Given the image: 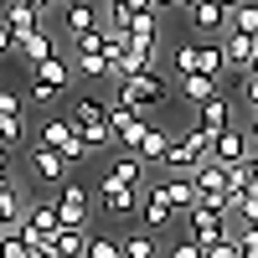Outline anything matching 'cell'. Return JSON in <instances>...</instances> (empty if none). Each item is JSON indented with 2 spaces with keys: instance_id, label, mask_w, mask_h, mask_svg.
<instances>
[{
  "instance_id": "obj_1",
  "label": "cell",
  "mask_w": 258,
  "mask_h": 258,
  "mask_svg": "<svg viewBox=\"0 0 258 258\" xmlns=\"http://www.w3.org/2000/svg\"><path fill=\"white\" fill-rule=\"evenodd\" d=\"M165 98H170V83H165V73H160V68H145L140 78L119 83V103H129V109H140V114L160 109Z\"/></svg>"
},
{
  "instance_id": "obj_2",
  "label": "cell",
  "mask_w": 258,
  "mask_h": 258,
  "mask_svg": "<svg viewBox=\"0 0 258 258\" xmlns=\"http://www.w3.org/2000/svg\"><path fill=\"white\" fill-rule=\"evenodd\" d=\"M109 129H114V140L129 150V155H140V150H145V135H150V119H145L140 109H129V103H114Z\"/></svg>"
},
{
  "instance_id": "obj_3",
  "label": "cell",
  "mask_w": 258,
  "mask_h": 258,
  "mask_svg": "<svg viewBox=\"0 0 258 258\" xmlns=\"http://www.w3.org/2000/svg\"><path fill=\"white\" fill-rule=\"evenodd\" d=\"M191 238H197L202 248H217V243H227L232 238V217H227V212L222 207H197V212H191Z\"/></svg>"
},
{
  "instance_id": "obj_4",
  "label": "cell",
  "mask_w": 258,
  "mask_h": 258,
  "mask_svg": "<svg viewBox=\"0 0 258 258\" xmlns=\"http://www.w3.org/2000/svg\"><path fill=\"white\" fill-rule=\"evenodd\" d=\"M191 181H197V191H202V202H207V207H222V202H227V191H232V170H227L222 160H207V165L191 170Z\"/></svg>"
},
{
  "instance_id": "obj_5",
  "label": "cell",
  "mask_w": 258,
  "mask_h": 258,
  "mask_svg": "<svg viewBox=\"0 0 258 258\" xmlns=\"http://www.w3.org/2000/svg\"><path fill=\"white\" fill-rule=\"evenodd\" d=\"M31 181H41V186H68V155L62 150H47V145H31Z\"/></svg>"
},
{
  "instance_id": "obj_6",
  "label": "cell",
  "mask_w": 258,
  "mask_h": 258,
  "mask_svg": "<svg viewBox=\"0 0 258 258\" xmlns=\"http://www.w3.org/2000/svg\"><path fill=\"white\" fill-rule=\"evenodd\" d=\"M98 207L109 212V217H129V212L145 207V191L124 186V181H114V176H103V186H98Z\"/></svg>"
},
{
  "instance_id": "obj_7",
  "label": "cell",
  "mask_w": 258,
  "mask_h": 258,
  "mask_svg": "<svg viewBox=\"0 0 258 258\" xmlns=\"http://www.w3.org/2000/svg\"><path fill=\"white\" fill-rule=\"evenodd\" d=\"M253 135H248V129H238V124H232V129H222V135H217V150H212V160H222L227 170L232 165H243V160H253Z\"/></svg>"
},
{
  "instance_id": "obj_8",
  "label": "cell",
  "mask_w": 258,
  "mask_h": 258,
  "mask_svg": "<svg viewBox=\"0 0 258 258\" xmlns=\"http://www.w3.org/2000/svg\"><path fill=\"white\" fill-rule=\"evenodd\" d=\"M186 21H191L202 36H227V31H232V11H222L217 0H197V6L186 11Z\"/></svg>"
},
{
  "instance_id": "obj_9",
  "label": "cell",
  "mask_w": 258,
  "mask_h": 258,
  "mask_svg": "<svg viewBox=\"0 0 258 258\" xmlns=\"http://www.w3.org/2000/svg\"><path fill=\"white\" fill-rule=\"evenodd\" d=\"M78 135H83V129H78V119H68V114H52L47 124L36 129V140H31V145H47V150H62V155H68Z\"/></svg>"
},
{
  "instance_id": "obj_10",
  "label": "cell",
  "mask_w": 258,
  "mask_h": 258,
  "mask_svg": "<svg viewBox=\"0 0 258 258\" xmlns=\"http://www.w3.org/2000/svg\"><path fill=\"white\" fill-rule=\"evenodd\" d=\"M57 212H62V227H88V191L78 181H68L57 191Z\"/></svg>"
},
{
  "instance_id": "obj_11",
  "label": "cell",
  "mask_w": 258,
  "mask_h": 258,
  "mask_svg": "<svg viewBox=\"0 0 258 258\" xmlns=\"http://www.w3.org/2000/svg\"><path fill=\"white\" fill-rule=\"evenodd\" d=\"M155 191L170 202V212H186V217L202 207V191H197V181H191V176H181V181H160Z\"/></svg>"
},
{
  "instance_id": "obj_12",
  "label": "cell",
  "mask_w": 258,
  "mask_h": 258,
  "mask_svg": "<svg viewBox=\"0 0 258 258\" xmlns=\"http://www.w3.org/2000/svg\"><path fill=\"white\" fill-rule=\"evenodd\" d=\"M222 47H227V62H232V73H253V62H258V36H243V31H227L222 36Z\"/></svg>"
},
{
  "instance_id": "obj_13",
  "label": "cell",
  "mask_w": 258,
  "mask_h": 258,
  "mask_svg": "<svg viewBox=\"0 0 258 258\" xmlns=\"http://www.w3.org/2000/svg\"><path fill=\"white\" fill-rule=\"evenodd\" d=\"M0 21L11 26V36H16V41H26L31 31H41V21H47V16H41V11H31L26 0H11V6H6V16H0Z\"/></svg>"
},
{
  "instance_id": "obj_14",
  "label": "cell",
  "mask_w": 258,
  "mask_h": 258,
  "mask_svg": "<svg viewBox=\"0 0 258 258\" xmlns=\"http://www.w3.org/2000/svg\"><path fill=\"white\" fill-rule=\"evenodd\" d=\"M197 129H207V135H222V129H232V98L217 93L212 103H202V109H197Z\"/></svg>"
},
{
  "instance_id": "obj_15",
  "label": "cell",
  "mask_w": 258,
  "mask_h": 258,
  "mask_svg": "<svg viewBox=\"0 0 258 258\" xmlns=\"http://www.w3.org/2000/svg\"><path fill=\"white\" fill-rule=\"evenodd\" d=\"M170 217H176V212H170V202L160 197L155 186H150V191H145V207H140V227H150V232H160V227H165Z\"/></svg>"
},
{
  "instance_id": "obj_16",
  "label": "cell",
  "mask_w": 258,
  "mask_h": 258,
  "mask_svg": "<svg viewBox=\"0 0 258 258\" xmlns=\"http://www.w3.org/2000/svg\"><path fill=\"white\" fill-rule=\"evenodd\" d=\"M21 57H26L31 68H41V62H52V57H62V52H57V41H52V31L41 26V31H31L26 41H21Z\"/></svg>"
},
{
  "instance_id": "obj_17",
  "label": "cell",
  "mask_w": 258,
  "mask_h": 258,
  "mask_svg": "<svg viewBox=\"0 0 258 258\" xmlns=\"http://www.w3.org/2000/svg\"><path fill=\"white\" fill-rule=\"evenodd\" d=\"M109 26V16H98L93 6H68V36H88V31H103Z\"/></svg>"
},
{
  "instance_id": "obj_18",
  "label": "cell",
  "mask_w": 258,
  "mask_h": 258,
  "mask_svg": "<svg viewBox=\"0 0 258 258\" xmlns=\"http://www.w3.org/2000/svg\"><path fill=\"white\" fill-rule=\"evenodd\" d=\"M227 73H232V62H227V47H222V41H202V78L222 83Z\"/></svg>"
},
{
  "instance_id": "obj_19",
  "label": "cell",
  "mask_w": 258,
  "mask_h": 258,
  "mask_svg": "<svg viewBox=\"0 0 258 258\" xmlns=\"http://www.w3.org/2000/svg\"><path fill=\"white\" fill-rule=\"evenodd\" d=\"M170 145H176V135H170V129H160V124H150V135H145V150H140V160H150V165H165Z\"/></svg>"
},
{
  "instance_id": "obj_20",
  "label": "cell",
  "mask_w": 258,
  "mask_h": 258,
  "mask_svg": "<svg viewBox=\"0 0 258 258\" xmlns=\"http://www.w3.org/2000/svg\"><path fill=\"white\" fill-rule=\"evenodd\" d=\"M222 93V83H212V78H181V98L191 103V109H202V103H212V98H217Z\"/></svg>"
},
{
  "instance_id": "obj_21",
  "label": "cell",
  "mask_w": 258,
  "mask_h": 258,
  "mask_svg": "<svg viewBox=\"0 0 258 258\" xmlns=\"http://www.w3.org/2000/svg\"><path fill=\"white\" fill-rule=\"evenodd\" d=\"M109 176L140 191V186H145V160H140V155H129V150H124V155H114V165H109Z\"/></svg>"
},
{
  "instance_id": "obj_22",
  "label": "cell",
  "mask_w": 258,
  "mask_h": 258,
  "mask_svg": "<svg viewBox=\"0 0 258 258\" xmlns=\"http://www.w3.org/2000/svg\"><path fill=\"white\" fill-rule=\"evenodd\" d=\"M73 73H78V68H73L68 57H52V62H41V68H36V83H52V88L62 93V88L73 83Z\"/></svg>"
},
{
  "instance_id": "obj_23",
  "label": "cell",
  "mask_w": 258,
  "mask_h": 258,
  "mask_svg": "<svg viewBox=\"0 0 258 258\" xmlns=\"http://www.w3.org/2000/svg\"><path fill=\"white\" fill-rule=\"evenodd\" d=\"M124 258H160L155 232H150V227H135V232L124 238Z\"/></svg>"
},
{
  "instance_id": "obj_24",
  "label": "cell",
  "mask_w": 258,
  "mask_h": 258,
  "mask_svg": "<svg viewBox=\"0 0 258 258\" xmlns=\"http://www.w3.org/2000/svg\"><path fill=\"white\" fill-rule=\"evenodd\" d=\"M73 68L83 78H114V62L103 57V52H73Z\"/></svg>"
},
{
  "instance_id": "obj_25",
  "label": "cell",
  "mask_w": 258,
  "mask_h": 258,
  "mask_svg": "<svg viewBox=\"0 0 258 258\" xmlns=\"http://www.w3.org/2000/svg\"><path fill=\"white\" fill-rule=\"evenodd\" d=\"M202 73V41H181L176 47V78H197Z\"/></svg>"
},
{
  "instance_id": "obj_26",
  "label": "cell",
  "mask_w": 258,
  "mask_h": 258,
  "mask_svg": "<svg viewBox=\"0 0 258 258\" xmlns=\"http://www.w3.org/2000/svg\"><path fill=\"white\" fill-rule=\"evenodd\" d=\"M109 114H114V109H109L103 98H78V103H73V119H78V124H109Z\"/></svg>"
},
{
  "instance_id": "obj_27",
  "label": "cell",
  "mask_w": 258,
  "mask_h": 258,
  "mask_svg": "<svg viewBox=\"0 0 258 258\" xmlns=\"http://www.w3.org/2000/svg\"><path fill=\"white\" fill-rule=\"evenodd\" d=\"M232 31H243V36H258V0H243V6L232 11Z\"/></svg>"
},
{
  "instance_id": "obj_28",
  "label": "cell",
  "mask_w": 258,
  "mask_h": 258,
  "mask_svg": "<svg viewBox=\"0 0 258 258\" xmlns=\"http://www.w3.org/2000/svg\"><path fill=\"white\" fill-rule=\"evenodd\" d=\"M88 258H124V238H109V232H93Z\"/></svg>"
},
{
  "instance_id": "obj_29",
  "label": "cell",
  "mask_w": 258,
  "mask_h": 258,
  "mask_svg": "<svg viewBox=\"0 0 258 258\" xmlns=\"http://www.w3.org/2000/svg\"><path fill=\"white\" fill-rule=\"evenodd\" d=\"M0 258H36V243L26 232H16V238H0Z\"/></svg>"
},
{
  "instance_id": "obj_30",
  "label": "cell",
  "mask_w": 258,
  "mask_h": 258,
  "mask_svg": "<svg viewBox=\"0 0 258 258\" xmlns=\"http://www.w3.org/2000/svg\"><path fill=\"white\" fill-rule=\"evenodd\" d=\"M78 129H83V140H88V150H103V145L114 140V129H109V124H78Z\"/></svg>"
},
{
  "instance_id": "obj_31",
  "label": "cell",
  "mask_w": 258,
  "mask_h": 258,
  "mask_svg": "<svg viewBox=\"0 0 258 258\" xmlns=\"http://www.w3.org/2000/svg\"><path fill=\"white\" fill-rule=\"evenodd\" d=\"M165 258H207V248H202V243H197V238L186 232L181 243H170V253H165Z\"/></svg>"
},
{
  "instance_id": "obj_32",
  "label": "cell",
  "mask_w": 258,
  "mask_h": 258,
  "mask_svg": "<svg viewBox=\"0 0 258 258\" xmlns=\"http://www.w3.org/2000/svg\"><path fill=\"white\" fill-rule=\"evenodd\" d=\"M103 36H109V26H103V31H88V36H78V41H73V52H103Z\"/></svg>"
},
{
  "instance_id": "obj_33",
  "label": "cell",
  "mask_w": 258,
  "mask_h": 258,
  "mask_svg": "<svg viewBox=\"0 0 258 258\" xmlns=\"http://www.w3.org/2000/svg\"><path fill=\"white\" fill-rule=\"evenodd\" d=\"M21 119H0V145H21Z\"/></svg>"
},
{
  "instance_id": "obj_34",
  "label": "cell",
  "mask_w": 258,
  "mask_h": 258,
  "mask_svg": "<svg viewBox=\"0 0 258 258\" xmlns=\"http://www.w3.org/2000/svg\"><path fill=\"white\" fill-rule=\"evenodd\" d=\"M0 119H21V93H6V88H0Z\"/></svg>"
},
{
  "instance_id": "obj_35",
  "label": "cell",
  "mask_w": 258,
  "mask_h": 258,
  "mask_svg": "<svg viewBox=\"0 0 258 258\" xmlns=\"http://www.w3.org/2000/svg\"><path fill=\"white\" fill-rule=\"evenodd\" d=\"M238 98L248 103V109H258V78H253V73H248V78L238 83Z\"/></svg>"
},
{
  "instance_id": "obj_36",
  "label": "cell",
  "mask_w": 258,
  "mask_h": 258,
  "mask_svg": "<svg viewBox=\"0 0 258 258\" xmlns=\"http://www.w3.org/2000/svg\"><path fill=\"white\" fill-rule=\"evenodd\" d=\"M26 98H31V103H52V98H57V88H52V83H31Z\"/></svg>"
},
{
  "instance_id": "obj_37",
  "label": "cell",
  "mask_w": 258,
  "mask_h": 258,
  "mask_svg": "<svg viewBox=\"0 0 258 258\" xmlns=\"http://www.w3.org/2000/svg\"><path fill=\"white\" fill-rule=\"evenodd\" d=\"M207 258H243V248H238V238H227L217 248H207Z\"/></svg>"
},
{
  "instance_id": "obj_38",
  "label": "cell",
  "mask_w": 258,
  "mask_h": 258,
  "mask_svg": "<svg viewBox=\"0 0 258 258\" xmlns=\"http://www.w3.org/2000/svg\"><path fill=\"white\" fill-rule=\"evenodd\" d=\"M21 52V41L11 36V26H6V21H0V57H16Z\"/></svg>"
},
{
  "instance_id": "obj_39",
  "label": "cell",
  "mask_w": 258,
  "mask_h": 258,
  "mask_svg": "<svg viewBox=\"0 0 258 258\" xmlns=\"http://www.w3.org/2000/svg\"><path fill=\"white\" fill-rule=\"evenodd\" d=\"M232 238H238L243 258H258V232H232Z\"/></svg>"
},
{
  "instance_id": "obj_40",
  "label": "cell",
  "mask_w": 258,
  "mask_h": 258,
  "mask_svg": "<svg viewBox=\"0 0 258 258\" xmlns=\"http://www.w3.org/2000/svg\"><path fill=\"white\" fill-rule=\"evenodd\" d=\"M109 6H119V11H129V16H140V11H155L150 0H109Z\"/></svg>"
},
{
  "instance_id": "obj_41",
  "label": "cell",
  "mask_w": 258,
  "mask_h": 258,
  "mask_svg": "<svg viewBox=\"0 0 258 258\" xmlns=\"http://www.w3.org/2000/svg\"><path fill=\"white\" fill-rule=\"evenodd\" d=\"M150 6H155V11H181L186 0H150Z\"/></svg>"
},
{
  "instance_id": "obj_42",
  "label": "cell",
  "mask_w": 258,
  "mask_h": 258,
  "mask_svg": "<svg viewBox=\"0 0 258 258\" xmlns=\"http://www.w3.org/2000/svg\"><path fill=\"white\" fill-rule=\"evenodd\" d=\"M0 176H11V145H0Z\"/></svg>"
},
{
  "instance_id": "obj_43",
  "label": "cell",
  "mask_w": 258,
  "mask_h": 258,
  "mask_svg": "<svg viewBox=\"0 0 258 258\" xmlns=\"http://www.w3.org/2000/svg\"><path fill=\"white\" fill-rule=\"evenodd\" d=\"M11 191H21V186H16V176H0V197H11Z\"/></svg>"
},
{
  "instance_id": "obj_44",
  "label": "cell",
  "mask_w": 258,
  "mask_h": 258,
  "mask_svg": "<svg viewBox=\"0 0 258 258\" xmlns=\"http://www.w3.org/2000/svg\"><path fill=\"white\" fill-rule=\"evenodd\" d=\"M26 6H31V11H41V16H47V11H52V0H26Z\"/></svg>"
},
{
  "instance_id": "obj_45",
  "label": "cell",
  "mask_w": 258,
  "mask_h": 258,
  "mask_svg": "<svg viewBox=\"0 0 258 258\" xmlns=\"http://www.w3.org/2000/svg\"><path fill=\"white\" fill-rule=\"evenodd\" d=\"M248 135H253V145H258V109H253V119H248Z\"/></svg>"
},
{
  "instance_id": "obj_46",
  "label": "cell",
  "mask_w": 258,
  "mask_h": 258,
  "mask_svg": "<svg viewBox=\"0 0 258 258\" xmlns=\"http://www.w3.org/2000/svg\"><path fill=\"white\" fill-rule=\"evenodd\" d=\"M217 6H222V11H238V6H243V0H217Z\"/></svg>"
},
{
  "instance_id": "obj_47",
  "label": "cell",
  "mask_w": 258,
  "mask_h": 258,
  "mask_svg": "<svg viewBox=\"0 0 258 258\" xmlns=\"http://www.w3.org/2000/svg\"><path fill=\"white\" fill-rule=\"evenodd\" d=\"M68 6H93V0H68Z\"/></svg>"
},
{
  "instance_id": "obj_48",
  "label": "cell",
  "mask_w": 258,
  "mask_h": 258,
  "mask_svg": "<svg viewBox=\"0 0 258 258\" xmlns=\"http://www.w3.org/2000/svg\"><path fill=\"white\" fill-rule=\"evenodd\" d=\"M191 6H197V0H186V6H181V16H186V11H191Z\"/></svg>"
},
{
  "instance_id": "obj_49",
  "label": "cell",
  "mask_w": 258,
  "mask_h": 258,
  "mask_svg": "<svg viewBox=\"0 0 258 258\" xmlns=\"http://www.w3.org/2000/svg\"><path fill=\"white\" fill-rule=\"evenodd\" d=\"M248 165H253V170H258V150H253V160H248Z\"/></svg>"
}]
</instances>
